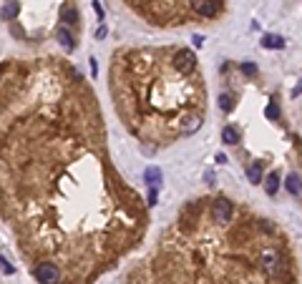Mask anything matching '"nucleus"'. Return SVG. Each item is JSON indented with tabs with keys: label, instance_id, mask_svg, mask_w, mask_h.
I'll use <instances>...</instances> for the list:
<instances>
[{
	"label": "nucleus",
	"instance_id": "1",
	"mask_svg": "<svg viewBox=\"0 0 302 284\" xmlns=\"http://www.w3.org/2000/svg\"><path fill=\"white\" fill-rule=\"evenodd\" d=\"M0 216L28 267L56 264L61 284H93L144 236L96 93L63 58L0 63Z\"/></svg>",
	"mask_w": 302,
	"mask_h": 284
},
{
	"label": "nucleus",
	"instance_id": "2",
	"mask_svg": "<svg viewBox=\"0 0 302 284\" xmlns=\"http://www.w3.org/2000/svg\"><path fill=\"white\" fill-rule=\"evenodd\" d=\"M108 91L124 126L146 148L192 136L204 124L199 68L181 71L174 48H121L108 66Z\"/></svg>",
	"mask_w": 302,
	"mask_h": 284
},
{
	"label": "nucleus",
	"instance_id": "3",
	"mask_svg": "<svg viewBox=\"0 0 302 284\" xmlns=\"http://www.w3.org/2000/svg\"><path fill=\"white\" fill-rule=\"evenodd\" d=\"M146 23L161 28L197 20H217L226 10V0H124Z\"/></svg>",
	"mask_w": 302,
	"mask_h": 284
},
{
	"label": "nucleus",
	"instance_id": "4",
	"mask_svg": "<svg viewBox=\"0 0 302 284\" xmlns=\"http://www.w3.org/2000/svg\"><path fill=\"white\" fill-rule=\"evenodd\" d=\"M56 40H58L66 51H73L76 48V38H73V33H71L68 25H58L56 28Z\"/></svg>",
	"mask_w": 302,
	"mask_h": 284
},
{
	"label": "nucleus",
	"instance_id": "5",
	"mask_svg": "<svg viewBox=\"0 0 302 284\" xmlns=\"http://www.w3.org/2000/svg\"><path fill=\"white\" fill-rule=\"evenodd\" d=\"M285 186H287V191H290L292 196H300V199H302V179H300L297 174H290L287 181H285Z\"/></svg>",
	"mask_w": 302,
	"mask_h": 284
},
{
	"label": "nucleus",
	"instance_id": "6",
	"mask_svg": "<svg viewBox=\"0 0 302 284\" xmlns=\"http://www.w3.org/2000/svg\"><path fill=\"white\" fill-rule=\"evenodd\" d=\"M277 186H280V176L272 171L267 179H264V191H267V196H275L277 194Z\"/></svg>",
	"mask_w": 302,
	"mask_h": 284
},
{
	"label": "nucleus",
	"instance_id": "7",
	"mask_svg": "<svg viewBox=\"0 0 302 284\" xmlns=\"http://www.w3.org/2000/svg\"><path fill=\"white\" fill-rule=\"evenodd\" d=\"M262 46L264 48H285V40L280 35H264L262 38Z\"/></svg>",
	"mask_w": 302,
	"mask_h": 284
},
{
	"label": "nucleus",
	"instance_id": "8",
	"mask_svg": "<svg viewBox=\"0 0 302 284\" xmlns=\"http://www.w3.org/2000/svg\"><path fill=\"white\" fill-rule=\"evenodd\" d=\"M146 181H149L151 186H159V181H161V171H159L156 166H149V169H146Z\"/></svg>",
	"mask_w": 302,
	"mask_h": 284
},
{
	"label": "nucleus",
	"instance_id": "9",
	"mask_svg": "<svg viewBox=\"0 0 302 284\" xmlns=\"http://www.w3.org/2000/svg\"><path fill=\"white\" fill-rule=\"evenodd\" d=\"M222 141H224V143H229V146H234V143L239 141V134H237L234 129H229V126H226V129L222 131Z\"/></svg>",
	"mask_w": 302,
	"mask_h": 284
},
{
	"label": "nucleus",
	"instance_id": "10",
	"mask_svg": "<svg viewBox=\"0 0 302 284\" xmlns=\"http://www.w3.org/2000/svg\"><path fill=\"white\" fill-rule=\"evenodd\" d=\"M247 176H249L252 184H262V166H259V164H252V166L247 169Z\"/></svg>",
	"mask_w": 302,
	"mask_h": 284
},
{
	"label": "nucleus",
	"instance_id": "11",
	"mask_svg": "<svg viewBox=\"0 0 302 284\" xmlns=\"http://www.w3.org/2000/svg\"><path fill=\"white\" fill-rule=\"evenodd\" d=\"M232 106H234V101H232L229 96H226V93H224V96H219V108H222V111H232Z\"/></svg>",
	"mask_w": 302,
	"mask_h": 284
},
{
	"label": "nucleus",
	"instance_id": "12",
	"mask_svg": "<svg viewBox=\"0 0 302 284\" xmlns=\"http://www.w3.org/2000/svg\"><path fill=\"white\" fill-rule=\"evenodd\" d=\"M264 113H267V118H277L280 116V108L277 106H267V111H264Z\"/></svg>",
	"mask_w": 302,
	"mask_h": 284
},
{
	"label": "nucleus",
	"instance_id": "13",
	"mask_svg": "<svg viewBox=\"0 0 302 284\" xmlns=\"http://www.w3.org/2000/svg\"><path fill=\"white\" fill-rule=\"evenodd\" d=\"M254 71H257L254 63H244V66H242V73H247V75H254Z\"/></svg>",
	"mask_w": 302,
	"mask_h": 284
}]
</instances>
